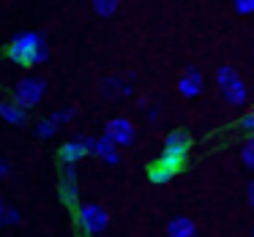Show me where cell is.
Wrapping results in <instances>:
<instances>
[{"instance_id":"cell-1","label":"cell","mask_w":254,"mask_h":237,"mask_svg":"<svg viewBox=\"0 0 254 237\" xmlns=\"http://www.w3.org/2000/svg\"><path fill=\"white\" fill-rule=\"evenodd\" d=\"M189 150H191V134H189L186 128H175V131L167 134L161 155L148 166L150 183H159V186L161 183H170L172 177L183 169V164H186V158H189Z\"/></svg>"},{"instance_id":"cell-2","label":"cell","mask_w":254,"mask_h":237,"mask_svg":"<svg viewBox=\"0 0 254 237\" xmlns=\"http://www.w3.org/2000/svg\"><path fill=\"white\" fill-rule=\"evenodd\" d=\"M6 57L17 66L25 68H36V66H44L50 60V49H47V41L41 33L36 30H22L17 33L6 47Z\"/></svg>"},{"instance_id":"cell-3","label":"cell","mask_w":254,"mask_h":237,"mask_svg":"<svg viewBox=\"0 0 254 237\" xmlns=\"http://www.w3.org/2000/svg\"><path fill=\"white\" fill-rule=\"evenodd\" d=\"M77 226L85 237H101L110 226V213L96 202H79L77 207Z\"/></svg>"},{"instance_id":"cell-4","label":"cell","mask_w":254,"mask_h":237,"mask_svg":"<svg viewBox=\"0 0 254 237\" xmlns=\"http://www.w3.org/2000/svg\"><path fill=\"white\" fill-rule=\"evenodd\" d=\"M216 85H219L224 101H230L232 106H246L249 104V90H246V85H243V79L238 77L235 68L221 66L219 71H216Z\"/></svg>"},{"instance_id":"cell-5","label":"cell","mask_w":254,"mask_h":237,"mask_svg":"<svg viewBox=\"0 0 254 237\" xmlns=\"http://www.w3.org/2000/svg\"><path fill=\"white\" fill-rule=\"evenodd\" d=\"M47 95V82L41 77H22L17 85H14V101H17L19 106H25V109H36V106L44 101Z\"/></svg>"},{"instance_id":"cell-6","label":"cell","mask_w":254,"mask_h":237,"mask_svg":"<svg viewBox=\"0 0 254 237\" xmlns=\"http://www.w3.org/2000/svg\"><path fill=\"white\" fill-rule=\"evenodd\" d=\"M74 115H77L74 106H63V109L52 112L50 117H41V120L36 123V137H39V139H52L63 126H66V123L74 120Z\"/></svg>"},{"instance_id":"cell-7","label":"cell","mask_w":254,"mask_h":237,"mask_svg":"<svg viewBox=\"0 0 254 237\" xmlns=\"http://www.w3.org/2000/svg\"><path fill=\"white\" fill-rule=\"evenodd\" d=\"M90 142H93V137H74V139H68L66 144H61V150H58L61 164L63 166H77L85 155H90Z\"/></svg>"},{"instance_id":"cell-8","label":"cell","mask_w":254,"mask_h":237,"mask_svg":"<svg viewBox=\"0 0 254 237\" xmlns=\"http://www.w3.org/2000/svg\"><path fill=\"white\" fill-rule=\"evenodd\" d=\"M58 193H61V202L66 207H71V210L79 207V180H77V169L74 166H63L61 183H58Z\"/></svg>"},{"instance_id":"cell-9","label":"cell","mask_w":254,"mask_h":237,"mask_svg":"<svg viewBox=\"0 0 254 237\" xmlns=\"http://www.w3.org/2000/svg\"><path fill=\"white\" fill-rule=\"evenodd\" d=\"M104 137H110L118 147H128V144H134L137 128H134V123L128 117H112L104 126Z\"/></svg>"},{"instance_id":"cell-10","label":"cell","mask_w":254,"mask_h":237,"mask_svg":"<svg viewBox=\"0 0 254 237\" xmlns=\"http://www.w3.org/2000/svg\"><path fill=\"white\" fill-rule=\"evenodd\" d=\"M90 155H96L99 161H104V164L115 166L121 164V147H118L115 142H112L110 137H93V142H90Z\"/></svg>"},{"instance_id":"cell-11","label":"cell","mask_w":254,"mask_h":237,"mask_svg":"<svg viewBox=\"0 0 254 237\" xmlns=\"http://www.w3.org/2000/svg\"><path fill=\"white\" fill-rule=\"evenodd\" d=\"M0 120L8 123V126H14V128H25L30 123V117H28V109L19 106L14 98L11 101L0 98Z\"/></svg>"},{"instance_id":"cell-12","label":"cell","mask_w":254,"mask_h":237,"mask_svg":"<svg viewBox=\"0 0 254 237\" xmlns=\"http://www.w3.org/2000/svg\"><path fill=\"white\" fill-rule=\"evenodd\" d=\"M202 88H205V79L197 68H186V71L181 74V79H178V90H181V95H186V98H197V95L202 93Z\"/></svg>"},{"instance_id":"cell-13","label":"cell","mask_w":254,"mask_h":237,"mask_svg":"<svg viewBox=\"0 0 254 237\" xmlns=\"http://www.w3.org/2000/svg\"><path fill=\"white\" fill-rule=\"evenodd\" d=\"M101 93H104L107 98H128V95L134 93V85L128 77H107L104 82H101Z\"/></svg>"},{"instance_id":"cell-14","label":"cell","mask_w":254,"mask_h":237,"mask_svg":"<svg viewBox=\"0 0 254 237\" xmlns=\"http://www.w3.org/2000/svg\"><path fill=\"white\" fill-rule=\"evenodd\" d=\"M167 237H199V229L189 215H175L167 224Z\"/></svg>"},{"instance_id":"cell-15","label":"cell","mask_w":254,"mask_h":237,"mask_svg":"<svg viewBox=\"0 0 254 237\" xmlns=\"http://www.w3.org/2000/svg\"><path fill=\"white\" fill-rule=\"evenodd\" d=\"M118 6H121V0H93V11L99 17H112L118 11Z\"/></svg>"},{"instance_id":"cell-16","label":"cell","mask_w":254,"mask_h":237,"mask_svg":"<svg viewBox=\"0 0 254 237\" xmlns=\"http://www.w3.org/2000/svg\"><path fill=\"white\" fill-rule=\"evenodd\" d=\"M241 161H243V166H246V169L254 172V134H249V139L243 142V147H241Z\"/></svg>"},{"instance_id":"cell-17","label":"cell","mask_w":254,"mask_h":237,"mask_svg":"<svg viewBox=\"0 0 254 237\" xmlns=\"http://www.w3.org/2000/svg\"><path fill=\"white\" fill-rule=\"evenodd\" d=\"M19 221H22V213H19L14 204H8V207H6V226H17Z\"/></svg>"},{"instance_id":"cell-18","label":"cell","mask_w":254,"mask_h":237,"mask_svg":"<svg viewBox=\"0 0 254 237\" xmlns=\"http://www.w3.org/2000/svg\"><path fill=\"white\" fill-rule=\"evenodd\" d=\"M238 14H254V0H232Z\"/></svg>"},{"instance_id":"cell-19","label":"cell","mask_w":254,"mask_h":237,"mask_svg":"<svg viewBox=\"0 0 254 237\" xmlns=\"http://www.w3.org/2000/svg\"><path fill=\"white\" fill-rule=\"evenodd\" d=\"M11 175H14V164L8 158H3V155H0V180H8Z\"/></svg>"},{"instance_id":"cell-20","label":"cell","mask_w":254,"mask_h":237,"mask_svg":"<svg viewBox=\"0 0 254 237\" xmlns=\"http://www.w3.org/2000/svg\"><path fill=\"white\" fill-rule=\"evenodd\" d=\"M241 128H243V131H249V134H254V109L243 115V120H241Z\"/></svg>"},{"instance_id":"cell-21","label":"cell","mask_w":254,"mask_h":237,"mask_svg":"<svg viewBox=\"0 0 254 237\" xmlns=\"http://www.w3.org/2000/svg\"><path fill=\"white\" fill-rule=\"evenodd\" d=\"M6 207H8V204L0 199V229H6Z\"/></svg>"},{"instance_id":"cell-22","label":"cell","mask_w":254,"mask_h":237,"mask_svg":"<svg viewBox=\"0 0 254 237\" xmlns=\"http://www.w3.org/2000/svg\"><path fill=\"white\" fill-rule=\"evenodd\" d=\"M246 199H249V204H252V210H254V180L249 183V188H246Z\"/></svg>"},{"instance_id":"cell-23","label":"cell","mask_w":254,"mask_h":237,"mask_svg":"<svg viewBox=\"0 0 254 237\" xmlns=\"http://www.w3.org/2000/svg\"><path fill=\"white\" fill-rule=\"evenodd\" d=\"M156 117H159V109H156V106H150V109H148V120L156 123Z\"/></svg>"},{"instance_id":"cell-24","label":"cell","mask_w":254,"mask_h":237,"mask_svg":"<svg viewBox=\"0 0 254 237\" xmlns=\"http://www.w3.org/2000/svg\"><path fill=\"white\" fill-rule=\"evenodd\" d=\"M252 237H254V226H252Z\"/></svg>"},{"instance_id":"cell-25","label":"cell","mask_w":254,"mask_h":237,"mask_svg":"<svg viewBox=\"0 0 254 237\" xmlns=\"http://www.w3.org/2000/svg\"><path fill=\"white\" fill-rule=\"evenodd\" d=\"M82 237H85V235H82Z\"/></svg>"}]
</instances>
